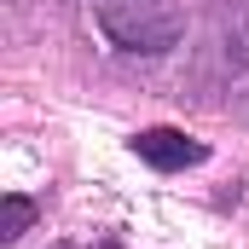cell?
Wrapping results in <instances>:
<instances>
[{
  "instance_id": "obj_1",
  "label": "cell",
  "mask_w": 249,
  "mask_h": 249,
  "mask_svg": "<svg viewBox=\"0 0 249 249\" xmlns=\"http://www.w3.org/2000/svg\"><path fill=\"white\" fill-rule=\"evenodd\" d=\"M133 151H139V162H151V168H162V174H174V168H191V162H203L209 151L186 139L180 127H145L139 139H133Z\"/></svg>"
},
{
  "instance_id": "obj_2",
  "label": "cell",
  "mask_w": 249,
  "mask_h": 249,
  "mask_svg": "<svg viewBox=\"0 0 249 249\" xmlns=\"http://www.w3.org/2000/svg\"><path fill=\"white\" fill-rule=\"evenodd\" d=\"M29 220H35V209H29L23 197H6V238H18Z\"/></svg>"
}]
</instances>
